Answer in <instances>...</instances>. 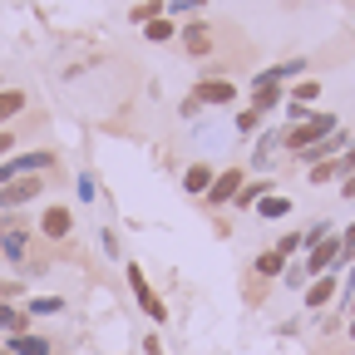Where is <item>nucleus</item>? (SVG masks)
I'll use <instances>...</instances> for the list:
<instances>
[{
    "label": "nucleus",
    "instance_id": "1",
    "mask_svg": "<svg viewBox=\"0 0 355 355\" xmlns=\"http://www.w3.org/2000/svg\"><path fill=\"white\" fill-rule=\"evenodd\" d=\"M340 128V119L336 114H311V119H301V123H286L282 128V148L286 153H306L311 144H321L326 133H336Z\"/></svg>",
    "mask_w": 355,
    "mask_h": 355
},
{
    "label": "nucleus",
    "instance_id": "2",
    "mask_svg": "<svg viewBox=\"0 0 355 355\" xmlns=\"http://www.w3.org/2000/svg\"><path fill=\"white\" fill-rule=\"evenodd\" d=\"M128 286H133V296H139V306L148 311V321H168V306H163L158 291L148 286V277H144V266H139V261H128Z\"/></svg>",
    "mask_w": 355,
    "mask_h": 355
},
{
    "label": "nucleus",
    "instance_id": "3",
    "mask_svg": "<svg viewBox=\"0 0 355 355\" xmlns=\"http://www.w3.org/2000/svg\"><path fill=\"white\" fill-rule=\"evenodd\" d=\"M40 193H44V178H40V173H25V178H15V183L0 188V207H25V202H35Z\"/></svg>",
    "mask_w": 355,
    "mask_h": 355
},
{
    "label": "nucleus",
    "instance_id": "4",
    "mask_svg": "<svg viewBox=\"0 0 355 355\" xmlns=\"http://www.w3.org/2000/svg\"><path fill=\"white\" fill-rule=\"evenodd\" d=\"M193 99H198V109H202V104L227 109V104H237V84H232V79H198Z\"/></svg>",
    "mask_w": 355,
    "mask_h": 355
},
{
    "label": "nucleus",
    "instance_id": "5",
    "mask_svg": "<svg viewBox=\"0 0 355 355\" xmlns=\"http://www.w3.org/2000/svg\"><path fill=\"white\" fill-rule=\"evenodd\" d=\"M242 183H247V178H242V168H227V173H217V178H212V188L202 193V202H207V207H227V202L242 193Z\"/></svg>",
    "mask_w": 355,
    "mask_h": 355
},
{
    "label": "nucleus",
    "instance_id": "6",
    "mask_svg": "<svg viewBox=\"0 0 355 355\" xmlns=\"http://www.w3.org/2000/svg\"><path fill=\"white\" fill-rule=\"evenodd\" d=\"M69 232H74V212H69L64 202H55V207L40 212V237H44V242H64Z\"/></svg>",
    "mask_w": 355,
    "mask_h": 355
},
{
    "label": "nucleus",
    "instance_id": "7",
    "mask_svg": "<svg viewBox=\"0 0 355 355\" xmlns=\"http://www.w3.org/2000/svg\"><path fill=\"white\" fill-rule=\"evenodd\" d=\"M350 173H355V144H350L340 158H331V163H311V183H336V178L345 183Z\"/></svg>",
    "mask_w": 355,
    "mask_h": 355
},
{
    "label": "nucleus",
    "instance_id": "8",
    "mask_svg": "<svg viewBox=\"0 0 355 355\" xmlns=\"http://www.w3.org/2000/svg\"><path fill=\"white\" fill-rule=\"evenodd\" d=\"M345 148H350V133H345V128H336V133H326L321 144H311V148H306V153H296V158H301V163H321V158L345 153Z\"/></svg>",
    "mask_w": 355,
    "mask_h": 355
},
{
    "label": "nucleus",
    "instance_id": "9",
    "mask_svg": "<svg viewBox=\"0 0 355 355\" xmlns=\"http://www.w3.org/2000/svg\"><path fill=\"white\" fill-rule=\"evenodd\" d=\"M336 291H340V277H336V272H321V277H311V282H306V306H311V311H321V306H326Z\"/></svg>",
    "mask_w": 355,
    "mask_h": 355
},
{
    "label": "nucleus",
    "instance_id": "10",
    "mask_svg": "<svg viewBox=\"0 0 355 355\" xmlns=\"http://www.w3.org/2000/svg\"><path fill=\"white\" fill-rule=\"evenodd\" d=\"M178 40H183V50H188V55H212V30H207L202 20L183 25V30H178Z\"/></svg>",
    "mask_w": 355,
    "mask_h": 355
},
{
    "label": "nucleus",
    "instance_id": "11",
    "mask_svg": "<svg viewBox=\"0 0 355 355\" xmlns=\"http://www.w3.org/2000/svg\"><path fill=\"white\" fill-rule=\"evenodd\" d=\"M0 257H10V261H25V257H30V232H20V227H6V232H0Z\"/></svg>",
    "mask_w": 355,
    "mask_h": 355
},
{
    "label": "nucleus",
    "instance_id": "12",
    "mask_svg": "<svg viewBox=\"0 0 355 355\" xmlns=\"http://www.w3.org/2000/svg\"><path fill=\"white\" fill-rule=\"evenodd\" d=\"M6 350H10V355H50V340L20 331V336H6Z\"/></svg>",
    "mask_w": 355,
    "mask_h": 355
},
{
    "label": "nucleus",
    "instance_id": "13",
    "mask_svg": "<svg viewBox=\"0 0 355 355\" xmlns=\"http://www.w3.org/2000/svg\"><path fill=\"white\" fill-rule=\"evenodd\" d=\"M212 178H217V173H212V163H193V168L183 173V188H188L193 198H202V193L212 188Z\"/></svg>",
    "mask_w": 355,
    "mask_h": 355
},
{
    "label": "nucleus",
    "instance_id": "14",
    "mask_svg": "<svg viewBox=\"0 0 355 355\" xmlns=\"http://www.w3.org/2000/svg\"><path fill=\"white\" fill-rule=\"evenodd\" d=\"M277 104H282V84H261V79H252V109L272 114Z\"/></svg>",
    "mask_w": 355,
    "mask_h": 355
},
{
    "label": "nucleus",
    "instance_id": "15",
    "mask_svg": "<svg viewBox=\"0 0 355 355\" xmlns=\"http://www.w3.org/2000/svg\"><path fill=\"white\" fill-rule=\"evenodd\" d=\"M0 331H6V336H20V331H30V311H15L10 301H0Z\"/></svg>",
    "mask_w": 355,
    "mask_h": 355
},
{
    "label": "nucleus",
    "instance_id": "16",
    "mask_svg": "<svg viewBox=\"0 0 355 355\" xmlns=\"http://www.w3.org/2000/svg\"><path fill=\"white\" fill-rule=\"evenodd\" d=\"M144 40H148V44H168V40H178V25H173V15H158V20H148V25H144Z\"/></svg>",
    "mask_w": 355,
    "mask_h": 355
},
{
    "label": "nucleus",
    "instance_id": "17",
    "mask_svg": "<svg viewBox=\"0 0 355 355\" xmlns=\"http://www.w3.org/2000/svg\"><path fill=\"white\" fill-rule=\"evenodd\" d=\"M15 114H25V89H0V128H6Z\"/></svg>",
    "mask_w": 355,
    "mask_h": 355
},
{
    "label": "nucleus",
    "instance_id": "18",
    "mask_svg": "<svg viewBox=\"0 0 355 355\" xmlns=\"http://www.w3.org/2000/svg\"><path fill=\"white\" fill-rule=\"evenodd\" d=\"M277 148H282V128H266L261 139H257V153H252V163H257V168H266Z\"/></svg>",
    "mask_w": 355,
    "mask_h": 355
},
{
    "label": "nucleus",
    "instance_id": "19",
    "mask_svg": "<svg viewBox=\"0 0 355 355\" xmlns=\"http://www.w3.org/2000/svg\"><path fill=\"white\" fill-rule=\"evenodd\" d=\"M291 74H306V60H286V64H272V69H261L257 79H261V84H282V79H291Z\"/></svg>",
    "mask_w": 355,
    "mask_h": 355
},
{
    "label": "nucleus",
    "instance_id": "20",
    "mask_svg": "<svg viewBox=\"0 0 355 355\" xmlns=\"http://www.w3.org/2000/svg\"><path fill=\"white\" fill-rule=\"evenodd\" d=\"M25 311L30 316H55V311H64V296H30Z\"/></svg>",
    "mask_w": 355,
    "mask_h": 355
},
{
    "label": "nucleus",
    "instance_id": "21",
    "mask_svg": "<svg viewBox=\"0 0 355 355\" xmlns=\"http://www.w3.org/2000/svg\"><path fill=\"white\" fill-rule=\"evenodd\" d=\"M286 272V257L282 252H261L257 257V277H282Z\"/></svg>",
    "mask_w": 355,
    "mask_h": 355
},
{
    "label": "nucleus",
    "instance_id": "22",
    "mask_svg": "<svg viewBox=\"0 0 355 355\" xmlns=\"http://www.w3.org/2000/svg\"><path fill=\"white\" fill-rule=\"evenodd\" d=\"M128 15H133V20H139V25H148V20H158V15H168V0H144V6H133Z\"/></svg>",
    "mask_w": 355,
    "mask_h": 355
},
{
    "label": "nucleus",
    "instance_id": "23",
    "mask_svg": "<svg viewBox=\"0 0 355 355\" xmlns=\"http://www.w3.org/2000/svg\"><path fill=\"white\" fill-rule=\"evenodd\" d=\"M316 94H321V79H301V84L291 89V104H306V109H311V104H316Z\"/></svg>",
    "mask_w": 355,
    "mask_h": 355
},
{
    "label": "nucleus",
    "instance_id": "24",
    "mask_svg": "<svg viewBox=\"0 0 355 355\" xmlns=\"http://www.w3.org/2000/svg\"><path fill=\"white\" fill-rule=\"evenodd\" d=\"M261 119H266V114H261V109H252V104H247V109H242V114H237V119H232V128H237V133H257V128H261Z\"/></svg>",
    "mask_w": 355,
    "mask_h": 355
},
{
    "label": "nucleus",
    "instance_id": "25",
    "mask_svg": "<svg viewBox=\"0 0 355 355\" xmlns=\"http://www.w3.org/2000/svg\"><path fill=\"white\" fill-rule=\"evenodd\" d=\"M257 212H261V217H286V212H291V198H272V193H266V198L257 202Z\"/></svg>",
    "mask_w": 355,
    "mask_h": 355
},
{
    "label": "nucleus",
    "instance_id": "26",
    "mask_svg": "<svg viewBox=\"0 0 355 355\" xmlns=\"http://www.w3.org/2000/svg\"><path fill=\"white\" fill-rule=\"evenodd\" d=\"M261 198H266V183H242V193H237L232 202H237V207H257Z\"/></svg>",
    "mask_w": 355,
    "mask_h": 355
},
{
    "label": "nucleus",
    "instance_id": "27",
    "mask_svg": "<svg viewBox=\"0 0 355 355\" xmlns=\"http://www.w3.org/2000/svg\"><path fill=\"white\" fill-rule=\"evenodd\" d=\"M345 261H355V222L340 232V261H336V266H345Z\"/></svg>",
    "mask_w": 355,
    "mask_h": 355
},
{
    "label": "nucleus",
    "instance_id": "28",
    "mask_svg": "<svg viewBox=\"0 0 355 355\" xmlns=\"http://www.w3.org/2000/svg\"><path fill=\"white\" fill-rule=\"evenodd\" d=\"M207 0H168V15H198Z\"/></svg>",
    "mask_w": 355,
    "mask_h": 355
},
{
    "label": "nucleus",
    "instance_id": "29",
    "mask_svg": "<svg viewBox=\"0 0 355 355\" xmlns=\"http://www.w3.org/2000/svg\"><path fill=\"white\" fill-rule=\"evenodd\" d=\"M301 247H306V242H301V232H286V237L277 242V252H282V257H296Z\"/></svg>",
    "mask_w": 355,
    "mask_h": 355
},
{
    "label": "nucleus",
    "instance_id": "30",
    "mask_svg": "<svg viewBox=\"0 0 355 355\" xmlns=\"http://www.w3.org/2000/svg\"><path fill=\"white\" fill-rule=\"evenodd\" d=\"M74 188H79V202H94V193H99V188H94V178H89V173H79V183H74Z\"/></svg>",
    "mask_w": 355,
    "mask_h": 355
},
{
    "label": "nucleus",
    "instance_id": "31",
    "mask_svg": "<svg viewBox=\"0 0 355 355\" xmlns=\"http://www.w3.org/2000/svg\"><path fill=\"white\" fill-rule=\"evenodd\" d=\"M286 119L301 123V119H311V109H306V104H286Z\"/></svg>",
    "mask_w": 355,
    "mask_h": 355
},
{
    "label": "nucleus",
    "instance_id": "32",
    "mask_svg": "<svg viewBox=\"0 0 355 355\" xmlns=\"http://www.w3.org/2000/svg\"><path fill=\"white\" fill-rule=\"evenodd\" d=\"M10 148H15V133H10V128H0V158H6Z\"/></svg>",
    "mask_w": 355,
    "mask_h": 355
},
{
    "label": "nucleus",
    "instance_id": "33",
    "mask_svg": "<svg viewBox=\"0 0 355 355\" xmlns=\"http://www.w3.org/2000/svg\"><path fill=\"white\" fill-rule=\"evenodd\" d=\"M99 237H104V252H109V257H119V237H114V232H109V227H104V232H99Z\"/></svg>",
    "mask_w": 355,
    "mask_h": 355
},
{
    "label": "nucleus",
    "instance_id": "34",
    "mask_svg": "<svg viewBox=\"0 0 355 355\" xmlns=\"http://www.w3.org/2000/svg\"><path fill=\"white\" fill-rule=\"evenodd\" d=\"M340 198H355V173L345 178V183H340Z\"/></svg>",
    "mask_w": 355,
    "mask_h": 355
},
{
    "label": "nucleus",
    "instance_id": "35",
    "mask_svg": "<svg viewBox=\"0 0 355 355\" xmlns=\"http://www.w3.org/2000/svg\"><path fill=\"white\" fill-rule=\"evenodd\" d=\"M15 291H20L15 282H0V301H6V296H15Z\"/></svg>",
    "mask_w": 355,
    "mask_h": 355
},
{
    "label": "nucleus",
    "instance_id": "36",
    "mask_svg": "<svg viewBox=\"0 0 355 355\" xmlns=\"http://www.w3.org/2000/svg\"><path fill=\"white\" fill-rule=\"evenodd\" d=\"M345 336H350V340H355V311H350V326H345Z\"/></svg>",
    "mask_w": 355,
    "mask_h": 355
},
{
    "label": "nucleus",
    "instance_id": "37",
    "mask_svg": "<svg viewBox=\"0 0 355 355\" xmlns=\"http://www.w3.org/2000/svg\"><path fill=\"white\" fill-rule=\"evenodd\" d=\"M0 355H10V350H0Z\"/></svg>",
    "mask_w": 355,
    "mask_h": 355
}]
</instances>
